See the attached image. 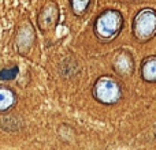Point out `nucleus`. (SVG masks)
Here are the masks:
<instances>
[{"label": "nucleus", "mask_w": 156, "mask_h": 150, "mask_svg": "<svg viewBox=\"0 0 156 150\" xmlns=\"http://www.w3.org/2000/svg\"><path fill=\"white\" fill-rule=\"evenodd\" d=\"M93 96L101 104H115L122 97V89L114 78L103 77L94 83Z\"/></svg>", "instance_id": "obj_1"}, {"label": "nucleus", "mask_w": 156, "mask_h": 150, "mask_svg": "<svg viewBox=\"0 0 156 150\" xmlns=\"http://www.w3.org/2000/svg\"><path fill=\"white\" fill-rule=\"evenodd\" d=\"M122 29V16L118 11H105L97 18L94 32L103 40L114 38Z\"/></svg>", "instance_id": "obj_2"}, {"label": "nucleus", "mask_w": 156, "mask_h": 150, "mask_svg": "<svg viewBox=\"0 0 156 150\" xmlns=\"http://www.w3.org/2000/svg\"><path fill=\"white\" fill-rule=\"evenodd\" d=\"M133 33L140 41H147L156 33V14L152 10H143L136 15Z\"/></svg>", "instance_id": "obj_3"}, {"label": "nucleus", "mask_w": 156, "mask_h": 150, "mask_svg": "<svg viewBox=\"0 0 156 150\" xmlns=\"http://www.w3.org/2000/svg\"><path fill=\"white\" fill-rule=\"evenodd\" d=\"M58 22V7L56 4H48L43 8V11L40 12L38 16V23L43 30L51 29L54 25H56Z\"/></svg>", "instance_id": "obj_4"}, {"label": "nucleus", "mask_w": 156, "mask_h": 150, "mask_svg": "<svg viewBox=\"0 0 156 150\" xmlns=\"http://www.w3.org/2000/svg\"><path fill=\"white\" fill-rule=\"evenodd\" d=\"M115 70L121 75H129L133 73V59L126 53H122L115 60Z\"/></svg>", "instance_id": "obj_5"}, {"label": "nucleus", "mask_w": 156, "mask_h": 150, "mask_svg": "<svg viewBox=\"0 0 156 150\" xmlns=\"http://www.w3.org/2000/svg\"><path fill=\"white\" fill-rule=\"evenodd\" d=\"M141 77L147 82H156V57L145 60L141 67Z\"/></svg>", "instance_id": "obj_6"}, {"label": "nucleus", "mask_w": 156, "mask_h": 150, "mask_svg": "<svg viewBox=\"0 0 156 150\" xmlns=\"http://www.w3.org/2000/svg\"><path fill=\"white\" fill-rule=\"evenodd\" d=\"M15 104V96L11 90L5 87L0 89V111L2 112H7L11 107Z\"/></svg>", "instance_id": "obj_7"}, {"label": "nucleus", "mask_w": 156, "mask_h": 150, "mask_svg": "<svg viewBox=\"0 0 156 150\" xmlns=\"http://www.w3.org/2000/svg\"><path fill=\"white\" fill-rule=\"evenodd\" d=\"M90 0H71V7L76 15H82L86 11Z\"/></svg>", "instance_id": "obj_8"}, {"label": "nucleus", "mask_w": 156, "mask_h": 150, "mask_svg": "<svg viewBox=\"0 0 156 150\" xmlns=\"http://www.w3.org/2000/svg\"><path fill=\"white\" fill-rule=\"evenodd\" d=\"M18 75V68L12 67V68H3L0 73V78L3 80H8V79H14Z\"/></svg>", "instance_id": "obj_9"}]
</instances>
